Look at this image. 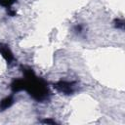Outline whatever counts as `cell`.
Returning <instances> with one entry per match:
<instances>
[{
    "mask_svg": "<svg viewBox=\"0 0 125 125\" xmlns=\"http://www.w3.org/2000/svg\"><path fill=\"white\" fill-rule=\"evenodd\" d=\"M56 88H58L60 91L65 93V94H71L73 89H72V86L70 83H67V82H60L56 85Z\"/></svg>",
    "mask_w": 125,
    "mask_h": 125,
    "instance_id": "obj_1",
    "label": "cell"
},
{
    "mask_svg": "<svg viewBox=\"0 0 125 125\" xmlns=\"http://www.w3.org/2000/svg\"><path fill=\"white\" fill-rule=\"evenodd\" d=\"M0 51H1V54L2 56L5 58V60L8 62H11L12 60H13V54L11 53V51L9 50V48L7 46H0Z\"/></svg>",
    "mask_w": 125,
    "mask_h": 125,
    "instance_id": "obj_2",
    "label": "cell"
},
{
    "mask_svg": "<svg viewBox=\"0 0 125 125\" xmlns=\"http://www.w3.org/2000/svg\"><path fill=\"white\" fill-rule=\"evenodd\" d=\"M12 104H13V99H12L11 97L6 98V99H4V100L1 102V104H0V108H1L2 110H4V109L8 108Z\"/></svg>",
    "mask_w": 125,
    "mask_h": 125,
    "instance_id": "obj_3",
    "label": "cell"
},
{
    "mask_svg": "<svg viewBox=\"0 0 125 125\" xmlns=\"http://www.w3.org/2000/svg\"><path fill=\"white\" fill-rule=\"evenodd\" d=\"M16 0H0V5L5 6V7H9L11 6Z\"/></svg>",
    "mask_w": 125,
    "mask_h": 125,
    "instance_id": "obj_4",
    "label": "cell"
}]
</instances>
